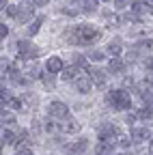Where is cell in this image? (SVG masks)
<instances>
[{
	"label": "cell",
	"instance_id": "17",
	"mask_svg": "<svg viewBox=\"0 0 153 155\" xmlns=\"http://www.w3.org/2000/svg\"><path fill=\"white\" fill-rule=\"evenodd\" d=\"M95 155H114V144L112 142H99L95 149Z\"/></svg>",
	"mask_w": 153,
	"mask_h": 155
},
{
	"label": "cell",
	"instance_id": "33",
	"mask_svg": "<svg viewBox=\"0 0 153 155\" xmlns=\"http://www.w3.org/2000/svg\"><path fill=\"white\" fill-rule=\"evenodd\" d=\"M15 155H32V151L30 149H22V151H17Z\"/></svg>",
	"mask_w": 153,
	"mask_h": 155
},
{
	"label": "cell",
	"instance_id": "38",
	"mask_svg": "<svg viewBox=\"0 0 153 155\" xmlns=\"http://www.w3.org/2000/svg\"><path fill=\"white\" fill-rule=\"evenodd\" d=\"M0 153H2V142H0Z\"/></svg>",
	"mask_w": 153,
	"mask_h": 155
},
{
	"label": "cell",
	"instance_id": "9",
	"mask_svg": "<svg viewBox=\"0 0 153 155\" xmlns=\"http://www.w3.org/2000/svg\"><path fill=\"white\" fill-rule=\"evenodd\" d=\"M88 75H91V82H93V84H97L99 88L106 86V80H108L106 71H101V69H97V67H91V69H88Z\"/></svg>",
	"mask_w": 153,
	"mask_h": 155
},
{
	"label": "cell",
	"instance_id": "1",
	"mask_svg": "<svg viewBox=\"0 0 153 155\" xmlns=\"http://www.w3.org/2000/svg\"><path fill=\"white\" fill-rule=\"evenodd\" d=\"M101 37V30H97L91 24H75L65 30V39L71 45H91Z\"/></svg>",
	"mask_w": 153,
	"mask_h": 155
},
{
	"label": "cell",
	"instance_id": "15",
	"mask_svg": "<svg viewBox=\"0 0 153 155\" xmlns=\"http://www.w3.org/2000/svg\"><path fill=\"white\" fill-rule=\"evenodd\" d=\"M20 104H26L28 110H35L37 106H39V99H37V95H35V93H22Z\"/></svg>",
	"mask_w": 153,
	"mask_h": 155
},
{
	"label": "cell",
	"instance_id": "8",
	"mask_svg": "<svg viewBox=\"0 0 153 155\" xmlns=\"http://www.w3.org/2000/svg\"><path fill=\"white\" fill-rule=\"evenodd\" d=\"M58 131H63V134H78L80 125H78V121H73L71 116H67V119L58 121Z\"/></svg>",
	"mask_w": 153,
	"mask_h": 155
},
{
	"label": "cell",
	"instance_id": "20",
	"mask_svg": "<svg viewBox=\"0 0 153 155\" xmlns=\"http://www.w3.org/2000/svg\"><path fill=\"white\" fill-rule=\"evenodd\" d=\"M121 50H123V48H121V39H114V41H110V43H108V52H110L114 58L121 54Z\"/></svg>",
	"mask_w": 153,
	"mask_h": 155
},
{
	"label": "cell",
	"instance_id": "23",
	"mask_svg": "<svg viewBox=\"0 0 153 155\" xmlns=\"http://www.w3.org/2000/svg\"><path fill=\"white\" fill-rule=\"evenodd\" d=\"M9 108H13V110H22V104H20V99H15V97H9V99L5 101Z\"/></svg>",
	"mask_w": 153,
	"mask_h": 155
},
{
	"label": "cell",
	"instance_id": "39",
	"mask_svg": "<svg viewBox=\"0 0 153 155\" xmlns=\"http://www.w3.org/2000/svg\"><path fill=\"white\" fill-rule=\"evenodd\" d=\"M73 2H80V0H73Z\"/></svg>",
	"mask_w": 153,
	"mask_h": 155
},
{
	"label": "cell",
	"instance_id": "18",
	"mask_svg": "<svg viewBox=\"0 0 153 155\" xmlns=\"http://www.w3.org/2000/svg\"><path fill=\"white\" fill-rule=\"evenodd\" d=\"M80 71H78V67H63L61 69V78L63 80H67V82H73V78L78 75Z\"/></svg>",
	"mask_w": 153,
	"mask_h": 155
},
{
	"label": "cell",
	"instance_id": "4",
	"mask_svg": "<svg viewBox=\"0 0 153 155\" xmlns=\"http://www.w3.org/2000/svg\"><path fill=\"white\" fill-rule=\"evenodd\" d=\"M119 136V129L114 127V125H110V123H104V125H99L97 127V138H99V142H112L114 144V138Z\"/></svg>",
	"mask_w": 153,
	"mask_h": 155
},
{
	"label": "cell",
	"instance_id": "37",
	"mask_svg": "<svg viewBox=\"0 0 153 155\" xmlns=\"http://www.w3.org/2000/svg\"><path fill=\"white\" fill-rule=\"evenodd\" d=\"M0 110H2V99H0Z\"/></svg>",
	"mask_w": 153,
	"mask_h": 155
},
{
	"label": "cell",
	"instance_id": "22",
	"mask_svg": "<svg viewBox=\"0 0 153 155\" xmlns=\"http://www.w3.org/2000/svg\"><path fill=\"white\" fill-rule=\"evenodd\" d=\"M82 11L84 13H95V11H97V0H84V2H82Z\"/></svg>",
	"mask_w": 153,
	"mask_h": 155
},
{
	"label": "cell",
	"instance_id": "30",
	"mask_svg": "<svg viewBox=\"0 0 153 155\" xmlns=\"http://www.w3.org/2000/svg\"><path fill=\"white\" fill-rule=\"evenodd\" d=\"M32 134H41V123L37 121V119L32 121Z\"/></svg>",
	"mask_w": 153,
	"mask_h": 155
},
{
	"label": "cell",
	"instance_id": "25",
	"mask_svg": "<svg viewBox=\"0 0 153 155\" xmlns=\"http://www.w3.org/2000/svg\"><path fill=\"white\" fill-rule=\"evenodd\" d=\"M73 67H86V56H73Z\"/></svg>",
	"mask_w": 153,
	"mask_h": 155
},
{
	"label": "cell",
	"instance_id": "36",
	"mask_svg": "<svg viewBox=\"0 0 153 155\" xmlns=\"http://www.w3.org/2000/svg\"><path fill=\"white\" fill-rule=\"evenodd\" d=\"M145 155H151V149H149V151H145Z\"/></svg>",
	"mask_w": 153,
	"mask_h": 155
},
{
	"label": "cell",
	"instance_id": "3",
	"mask_svg": "<svg viewBox=\"0 0 153 155\" xmlns=\"http://www.w3.org/2000/svg\"><path fill=\"white\" fill-rule=\"evenodd\" d=\"M48 116H50L52 121L58 123V121H63V119H67V116H69V108H67L63 101H52L50 108H48Z\"/></svg>",
	"mask_w": 153,
	"mask_h": 155
},
{
	"label": "cell",
	"instance_id": "16",
	"mask_svg": "<svg viewBox=\"0 0 153 155\" xmlns=\"http://www.w3.org/2000/svg\"><path fill=\"white\" fill-rule=\"evenodd\" d=\"M108 71H110V73H123V71H125V63L121 61L119 56L112 58V61L108 63Z\"/></svg>",
	"mask_w": 153,
	"mask_h": 155
},
{
	"label": "cell",
	"instance_id": "26",
	"mask_svg": "<svg viewBox=\"0 0 153 155\" xmlns=\"http://www.w3.org/2000/svg\"><path fill=\"white\" fill-rule=\"evenodd\" d=\"M48 2H50V0H28V7H32V9L35 7H45Z\"/></svg>",
	"mask_w": 153,
	"mask_h": 155
},
{
	"label": "cell",
	"instance_id": "28",
	"mask_svg": "<svg viewBox=\"0 0 153 155\" xmlns=\"http://www.w3.org/2000/svg\"><path fill=\"white\" fill-rule=\"evenodd\" d=\"M7 15H11V17H15V13H17V5H7Z\"/></svg>",
	"mask_w": 153,
	"mask_h": 155
},
{
	"label": "cell",
	"instance_id": "6",
	"mask_svg": "<svg viewBox=\"0 0 153 155\" xmlns=\"http://www.w3.org/2000/svg\"><path fill=\"white\" fill-rule=\"evenodd\" d=\"M32 13H35L32 7H28V5H17V13H15L13 19H15L17 24H26V22H30Z\"/></svg>",
	"mask_w": 153,
	"mask_h": 155
},
{
	"label": "cell",
	"instance_id": "31",
	"mask_svg": "<svg viewBox=\"0 0 153 155\" xmlns=\"http://www.w3.org/2000/svg\"><path fill=\"white\" fill-rule=\"evenodd\" d=\"M7 35H9V28H7L5 24H0V39H5Z\"/></svg>",
	"mask_w": 153,
	"mask_h": 155
},
{
	"label": "cell",
	"instance_id": "2",
	"mask_svg": "<svg viewBox=\"0 0 153 155\" xmlns=\"http://www.w3.org/2000/svg\"><path fill=\"white\" fill-rule=\"evenodd\" d=\"M106 101L114 108V110H129L131 108V97H129V93L127 91H123V88H117V91H108L106 93Z\"/></svg>",
	"mask_w": 153,
	"mask_h": 155
},
{
	"label": "cell",
	"instance_id": "10",
	"mask_svg": "<svg viewBox=\"0 0 153 155\" xmlns=\"http://www.w3.org/2000/svg\"><path fill=\"white\" fill-rule=\"evenodd\" d=\"M138 93L142 97V101L147 104V108H151V75L142 80V84L138 86Z\"/></svg>",
	"mask_w": 153,
	"mask_h": 155
},
{
	"label": "cell",
	"instance_id": "21",
	"mask_svg": "<svg viewBox=\"0 0 153 155\" xmlns=\"http://www.w3.org/2000/svg\"><path fill=\"white\" fill-rule=\"evenodd\" d=\"M134 116H136V119H140V121H145V123H149L153 114H151V108H142V110H138Z\"/></svg>",
	"mask_w": 153,
	"mask_h": 155
},
{
	"label": "cell",
	"instance_id": "19",
	"mask_svg": "<svg viewBox=\"0 0 153 155\" xmlns=\"http://www.w3.org/2000/svg\"><path fill=\"white\" fill-rule=\"evenodd\" d=\"M43 22H45V15H39V17H35V22H32V24H30V28H28V37H35L37 32H39Z\"/></svg>",
	"mask_w": 153,
	"mask_h": 155
},
{
	"label": "cell",
	"instance_id": "14",
	"mask_svg": "<svg viewBox=\"0 0 153 155\" xmlns=\"http://www.w3.org/2000/svg\"><path fill=\"white\" fill-rule=\"evenodd\" d=\"M131 13L136 15V17L151 13V2H131Z\"/></svg>",
	"mask_w": 153,
	"mask_h": 155
},
{
	"label": "cell",
	"instance_id": "12",
	"mask_svg": "<svg viewBox=\"0 0 153 155\" xmlns=\"http://www.w3.org/2000/svg\"><path fill=\"white\" fill-rule=\"evenodd\" d=\"M45 69H48V73H61V69H63V58L50 56L48 63H45Z\"/></svg>",
	"mask_w": 153,
	"mask_h": 155
},
{
	"label": "cell",
	"instance_id": "7",
	"mask_svg": "<svg viewBox=\"0 0 153 155\" xmlns=\"http://www.w3.org/2000/svg\"><path fill=\"white\" fill-rule=\"evenodd\" d=\"M73 86H75V91L78 93H82V95H86L88 91H91V86H93V82H91V78L88 75H75L73 78Z\"/></svg>",
	"mask_w": 153,
	"mask_h": 155
},
{
	"label": "cell",
	"instance_id": "5",
	"mask_svg": "<svg viewBox=\"0 0 153 155\" xmlns=\"http://www.w3.org/2000/svg\"><path fill=\"white\" fill-rule=\"evenodd\" d=\"M17 52H20V58H24V61H32V58H37L39 56V50H37L30 41H20L17 43Z\"/></svg>",
	"mask_w": 153,
	"mask_h": 155
},
{
	"label": "cell",
	"instance_id": "27",
	"mask_svg": "<svg viewBox=\"0 0 153 155\" xmlns=\"http://www.w3.org/2000/svg\"><path fill=\"white\" fill-rule=\"evenodd\" d=\"M114 7H117V9H125V7H131V0H114Z\"/></svg>",
	"mask_w": 153,
	"mask_h": 155
},
{
	"label": "cell",
	"instance_id": "24",
	"mask_svg": "<svg viewBox=\"0 0 153 155\" xmlns=\"http://www.w3.org/2000/svg\"><path fill=\"white\" fill-rule=\"evenodd\" d=\"M88 58H91V61H104V52H99V50H93L91 54H88Z\"/></svg>",
	"mask_w": 153,
	"mask_h": 155
},
{
	"label": "cell",
	"instance_id": "35",
	"mask_svg": "<svg viewBox=\"0 0 153 155\" xmlns=\"http://www.w3.org/2000/svg\"><path fill=\"white\" fill-rule=\"evenodd\" d=\"M2 91H5V88H2V80H0V93H2Z\"/></svg>",
	"mask_w": 153,
	"mask_h": 155
},
{
	"label": "cell",
	"instance_id": "11",
	"mask_svg": "<svg viewBox=\"0 0 153 155\" xmlns=\"http://www.w3.org/2000/svg\"><path fill=\"white\" fill-rule=\"evenodd\" d=\"M131 140H134V142L151 140V129H149V127H131Z\"/></svg>",
	"mask_w": 153,
	"mask_h": 155
},
{
	"label": "cell",
	"instance_id": "29",
	"mask_svg": "<svg viewBox=\"0 0 153 155\" xmlns=\"http://www.w3.org/2000/svg\"><path fill=\"white\" fill-rule=\"evenodd\" d=\"M43 84H45V86H48L50 91L54 88V80H52V78H50V75H43Z\"/></svg>",
	"mask_w": 153,
	"mask_h": 155
},
{
	"label": "cell",
	"instance_id": "34",
	"mask_svg": "<svg viewBox=\"0 0 153 155\" xmlns=\"http://www.w3.org/2000/svg\"><path fill=\"white\" fill-rule=\"evenodd\" d=\"M7 9V0H0V11H5Z\"/></svg>",
	"mask_w": 153,
	"mask_h": 155
},
{
	"label": "cell",
	"instance_id": "13",
	"mask_svg": "<svg viewBox=\"0 0 153 155\" xmlns=\"http://www.w3.org/2000/svg\"><path fill=\"white\" fill-rule=\"evenodd\" d=\"M86 147H88V140H86V138H80L78 142H71V144H65V151H69V153H73V155H78V153L86 151Z\"/></svg>",
	"mask_w": 153,
	"mask_h": 155
},
{
	"label": "cell",
	"instance_id": "32",
	"mask_svg": "<svg viewBox=\"0 0 153 155\" xmlns=\"http://www.w3.org/2000/svg\"><path fill=\"white\" fill-rule=\"evenodd\" d=\"M61 13H65V15H78V9H61Z\"/></svg>",
	"mask_w": 153,
	"mask_h": 155
}]
</instances>
